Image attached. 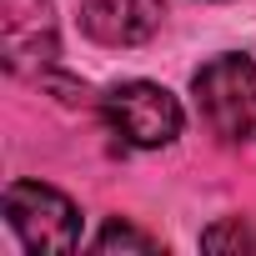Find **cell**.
I'll use <instances>...</instances> for the list:
<instances>
[{"label": "cell", "instance_id": "8992f818", "mask_svg": "<svg viewBox=\"0 0 256 256\" xmlns=\"http://www.w3.org/2000/svg\"><path fill=\"white\" fill-rule=\"evenodd\" d=\"M90 246H96V251H161V241H156V236H146V231H136V226H126V221L100 226Z\"/></svg>", "mask_w": 256, "mask_h": 256}, {"label": "cell", "instance_id": "7a4b0ae2", "mask_svg": "<svg viewBox=\"0 0 256 256\" xmlns=\"http://www.w3.org/2000/svg\"><path fill=\"white\" fill-rule=\"evenodd\" d=\"M100 120L110 126L116 141L136 146V151H161L181 136L186 110L156 80H120V86H110L100 96Z\"/></svg>", "mask_w": 256, "mask_h": 256}, {"label": "cell", "instance_id": "3957f363", "mask_svg": "<svg viewBox=\"0 0 256 256\" xmlns=\"http://www.w3.org/2000/svg\"><path fill=\"white\" fill-rule=\"evenodd\" d=\"M6 226L20 236L26 251H76L80 246L76 201L46 181H10L6 186Z\"/></svg>", "mask_w": 256, "mask_h": 256}, {"label": "cell", "instance_id": "277c9868", "mask_svg": "<svg viewBox=\"0 0 256 256\" xmlns=\"http://www.w3.org/2000/svg\"><path fill=\"white\" fill-rule=\"evenodd\" d=\"M0 36H6L10 76H50L60 60V26L50 0H0Z\"/></svg>", "mask_w": 256, "mask_h": 256}, {"label": "cell", "instance_id": "5b68a950", "mask_svg": "<svg viewBox=\"0 0 256 256\" xmlns=\"http://www.w3.org/2000/svg\"><path fill=\"white\" fill-rule=\"evenodd\" d=\"M161 20H166L161 0H86L80 6V30L96 46H110V50L146 46L161 30Z\"/></svg>", "mask_w": 256, "mask_h": 256}, {"label": "cell", "instance_id": "6da1fadb", "mask_svg": "<svg viewBox=\"0 0 256 256\" xmlns=\"http://www.w3.org/2000/svg\"><path fill=\"white\" fill-rule=\"evenodd\" d=\"M191 96L201 120L221 141H251L256 136V60L241 50L211 56L191 76Z\"/></svg>", "mask_w": 256, "mask_h": 256}]
</instances>
